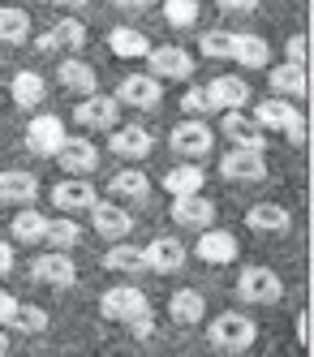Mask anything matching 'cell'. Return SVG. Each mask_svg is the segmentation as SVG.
<instances>
[{
    "instance_id": "6da1fadb",
    "label": "cell",
    "mask_w": 314,
    "mask_h": 357,
    "mask_svg": "<svg viewBox=\"0 0 314 357\" xmlns=\"http://www.w3.org/2000/svg\"><path fill=\"white\" fill-rule=\"evenodd\" d=\"M99 314L108 323L129 327L134 336H151V301L138 284H112L99 297Z\"/></svg>"
},
{
    "instance_id": "7a4b0ae2",
    "label": "cell",
    "mask_w": 314,
    "mask_h": 357,
    "mask_svg": "<svg viewBox=\"0 0 314 357\" xmlns=\"http://www.w3.org/2000/svg\"><path fill=\"white\" fill-rule=\"evenodd\" d=\"M207 340H211V349H220V353H246L258 340V327H254V319H246L237 310H224V314H216L207 323Z\"/></svg>"
},
{
    "instance_id": "3957f363",
    "label": "cell",
    "mask_w": 314,
    "mask_h": 357,
    "mask_svg": "<svg viewBox=\"0 0 314 357\" xmlns=\"http://www.w3.org/2000/svg\"><path fill=\"white\" fill-rule=\"evenodd\" d=\"M168 146H172V151H177V155L186 160V164H198V160L211 155V146H216V130H211L207 121L186 116V121H177V125H172Z\"/></svg>"
},
{
    "instance_id": "277c9868",
    "label": "cell",
    "mask_w": 314,
    "mask_h": 357,
    "mask_svg": "<svg viewBox=\"0 0 314 357\" xmlns=\"http://www.w3.org/2000/svg\"><path fill=\"white\" fill-rule=\"evenodd\" d=\"M237 297H241L246 305H276V301L284 297V280H280L271 267L254 263V267H246V271L237 275Z\"/></svg>"
},
{
    "instance_id": "5b68a950",
    "label": "cell",
    "mask_w": 314,
    "mask_h": 357,
    "mask_svg": "<svg viewBox=\"0 0 314 357\" xmlns=\"http://www.w3.org/2000/svg\"><path fill=\"white\" fill-rule=\"evenodd\" d=\"M112 99L125 104V108L151 112V108H160V99H164V82L151 78V73H125V78L117 82V91H112Z\"/></svg>"
},
{
    "instance_id": "8992f818",
    "label": "cell",
    "mask_w": 314,
    "mask_h": 357,
    "mask_svg": "<svg viewBox=\"0 0 314 357\" xmlns=\"http://www.w3.org/2000/svg\"><path fill=\"white\" fill-rule=\"evenodd\" d=\"M151 69V78H160V82H186L194 78V56L186 52V47H177V43H164V47H151V52L142 56Z\"/></svg>"
},
{
    "instance_id": "52a82bcc",
    "label": "cell",
    "mask_w": 314,
    "mask_h": 357,
    "mask_svg": "<svg viewBox=\"0 0 314 357\" xmlns=\"http://www.w3.org/2000/svg\"><path fill=\"white\" fill-rule=\"evenodd\" d=\"M31 280L35 284H47V289H73L77 284V267H73V259L65 250H43L31 263Z\"/></svg>"
},
{
    "instance_id": "ba28073f",
    "label": "cell",
    "mask_w": 314,
    "mask_h": 357,
    "mask_svg": "<svg viewBox=\"0 0 314 357\" xmlns=\"http://www.w3.org/2000/svg\"><path fill=\"white\" fill-rule=\"evenodd\" d=\"M91 228H95L103 241H129V233H134V215L125 211V202L99 198L95 207H91Z\"/></svg>"
},
{
    "instance_id": "9c48e42d",
    "label": "cell",
    "mask_w": 314,
    "mask_h": 357,
    "mask_svg": "<svg viewBox=\"0 0 314 357\" xmlns=\"http://www.w3.org/2000/svg\"><path fill=\"white\" fill-rule=\"evenodd\" d=\"M73 121L77 125H82V130H117V125H121V104H117V99L112 95H82V104H77L73 108Z\"/></svg>"
},
{
    "instance_id": "30bf717a",
    "label": "cell",
    "mask_w": 314,
    "mask_h": 357,
    "mask_svg": "<svg viewBox=\"0 0 314 357\" xmlns=\"http://www.w3.org/2000/svg\"><path fill=\"white\" fill-rule=\"evenodd\" d=\"M220 176H224V181H237V185L267 181V160H263V151H241V146H232L228 155L220 160Z\"/></svg>"
},
{
    "instance_id": "8fae6325",
    "label": "cell",
    "mask_w": 314,
    "mask_h": 357,
    "mask_svg": "<svg viewBox=\"0 0 314 357\" xmlns=\"http://www.w3.org/2000/svg\"><path fill=\"white\" fill-rule=\"evenodd\" d=\"M207 91V104H211V112H241L250 104V82L246 78H232V73H224V78H211L202 86Z\"/></svg>"
},
{
    "instance_id": "7c38bea8",
    "label": "cell",
    "mask_w": 314,
    "mask_h": 357,
    "mask_svg": "<svg viewBox=\"0 0 314 357\" xmlns=\"http://www.w3.org/2000/svg\"><path fill=\"white\" fill-rule=\"evenodd\" d=\"M65 138H69L65 121L52 116V112H39V116H31V125H26V146H31L35 155H57Z\"/></svg>"
},
{
    "instance_id": "4fadbf2b",
    "label": "cell",
    "mask_w": 314,
    "mask_h": 357,
    "mask_svg": "<svg viewBox=\"0 0 314 357\" xmlns=\"http://www.w3.org/2000/svg\"><path fill=\"white\" fill-rule=\"evenodd\" d=\"M220 134L228 138V146H241V151L267 146V130H258L250 112H220Z\"/></svg>"
},
{
    "instance_id": "5bb4252c",
    "label": "cell",
    "mask_w": 314,
    "mask_h": 357,
    "mask_svg": "<svg viewBox=\"0 0 314 357\" xmlns=\"http://www.w3.org/2000/svg\"><path fill=\"white\" fill-rule=\"evenodd\" d=\"M142 259H147V271H155V275H177L181 267H186V245H181L177 237H155V241H147L142 245Z\"/></svg>"
},
{
    "instance_id": "9a60e30c",
    "label": "cell",
    "mask_w": 314,
    "mask_h": 357,
    "mask_svg": "<svg viewBox=\"0 0 314 357\" xmlns=\"http://www.w3.org/2000/svg\"><path fill=\"white\" fill-rule=\"evenodd\" d=\"M95 202H99V194H95L91 181H82V176H69V181H57V185H52V207L65 211V215L91 211Z\"/></svg>"
},
{
    "instance_id": "2e32d148",
    "label": "cell",
    "mask_w": 314,
    "mask_h": 357,
    "mask_svg": "<svg viewBox=\"0 0 314 357\" xmlns=\"http://www.w3.org/2000/svg\"><path fill=\"white\" fill-rule=\"evenodd\" d=\"M194 254H198V259L202 263H232V259H237V254H241V245H237V237H232L228 233V228H202V233H198V241H194Z\"/></svg>"
},
{
    "instance_id": "e0dca14e",
    "label": "cell",
    "mask_w": 314,
    "mask_h": 357,
    "mask_svg": "<svg viewBox=\"0 0 314 357\" xmlns=\"http://www.w3.org/2000/svg\"><path fill=\"white\" fill-rule=\"evenodd\" d=\"M52 160H57L69 176H91L99 168V146H91V138H65Z\"/></svg>"
},
{
    "instance_id": "ac0fdd59",
    "label": "cell",
    "mask_w": 314,
    "mask_h": 357,
    "mask_svg": "<svg viewBox=\"0 0 314 357\" xmlns=\"http://www.w3.org/2000/svg\"><path fill=\"white\" fill-rule=\"evenodd\" d=\"M151 146H155V138H151L147 125H117L112 138H108V151L117 160H147Z\"/></svg>"
},
{
    "instance_id": "d6986e66",
    "label": "cell",
    "mask_w": 314,
    "mask_h": 357,
    "mask_svg": "<svg viewBox=\"0 0 314 357\" xmlns=\"http://www.w3.org/2000/svg\"><path fill=\"white\" fill-rule=\"evenodd\" d=\"M87 43V26H82V17H61L57 22V26H52V31H43L39 35V52H77V47H82Z\"/></svg>"
},
{
    "instance_id": "ffe728a7",
    "label": "cell",
    "mask_w": 314,
    "mask_h": 357,
    "mask_svg": "<svg viewBox=\"0 0 314 357\" xmlns=\"http://www.w3.org/2000/svg\"><path fill=\"white\" fill-rule=\"evenodd\" d=\"M172 220L181 228H194V233H202V228L216 224V202L207 194H186V198H172Z\"/></svg>"
},
{
    "instance_id": "44dd1931",
    "label": "cell",
    "mask_w": 314,
    "mask_h": 357,
    "mask_svg": "<svg viewBox=\"0 0 314 357\" xmlns=\"http://www.w3.org/2000/svg\"><path fill=\"white\" fill-rule=\"evenodd\" d=\"M35 198H39L35 172H22V168L0 172V202H9V207H35Z\"/></svg>"
},
{
    "instance_id": "7402d4cb",
    "label": "cell",
    "mask_w": 314,
    "mask_h": 357,
    "mask_svg": "<svg viewBox=\"0 0 314 357\" xmlns=\"http://www.w3.org/2000/svg\"><path fill=\"white\" fill-rule=\"evenodd\" d=\"M241 69H267L271 65V43L254 31H232V56Z\"/></svg>"
},
{
    "instance_id": "603a6c76",
    "label": "cell",
    "mask_w": 314,
    "mask_h": 357,
    "mask_svg": "<svg viewBox=\"0 0 314 357\" xmlns=\"http://www.w3.org/2000/svg\"><path fill=\"white\" fill-rule=\"evenodd\" d=\"M57 82H61L65 91H73V95H95V91H99V73H95V65L82 61V56H65V61L57 65Z\"/></svg>"
},
{
    "instance_id": "cb8c5ba5",
    "label": "cell",
    "mask_w": 314,
    "mask_h": 357,
    "mask_svg": "<svg viewBox=\"0 0 314 357\" xmlns=\"http://www.w3.org/2000/svg\"><path fill=\"white\" fill-rule=\"evenodd\" d=\"M250 116H254V125H258V130H280V134H284V130H289V125H293L301 112H297V104H293V99H280V95H271V99H263V104H258Z\"/></svg>"
},
{
    "instance_id": "d4e9b609",
    "label": "cell",
    "mask_w": 314,
    "mask_h": 357,
    "mask_svg": "<svg viewBox=\"0 0 314 357\" xmlns=\"http://www.w3.org/2000/svg\"><path fill=\"white\" fill-rule=\"evenodd\" d=\"M9 95H13V104H17L22 112L39 108L43 99H47V82H43V73H35V69H17V73H13V82H9Z\"/></svg>"
},
{
    "instance_id": "484cf974",
    "label": "cell",
    "mask_w": 314,
    "mask_h": 357,
    "mask_svg": "<svg viewBox=\"0 0 314 357\" xmlns=\"http://www.w3.org/2000/svg\"><path fill=\"white\" fill-rule=\"evenodd\" d=\"M168 319L181 323V327L202 323V319H207V297H202L198 289H177V293L168 297Z\"/></svg>"
},
{
    "instance_id": "4316f807",
    "label": "cell",
    "mask_w": 314,
    "mask_h": 357,
    "mask_svg": "<svg viewBox=\"0 0 314 357\" xmlns=\"http://www.w3.org/2000/svg\"><path fill=\"white\" fill-rule=\"evenodd\" d=\"M267 86L280 99H306V65H271L267 69Z\"/></svg>"
},
{
    "instance_id": "83f0119b",
    "label": "cell",
    "mask_w": 314,
    "mask_h": 357,
    "mask_svg": "<svg viewBox=\"0 0 314 357\" xmlns=\"http://www.w3.org/2000/svg\"><path fill=\"white\" fill-rule=\"evenodd\" d=\"M103 267L117 271V275H142L147 259H142V245H129V241H112L103 250Z\"/></svg>"
},
{
    "instance_id": "f1b7e54d",
    "label": "cell",
    "mask_w": 314,
    "mask_h": 357,
    "mask_svg": "<svg viewBox=\"0 0 314 357\" xmlns=\"http://www.w3.org/2000/svg\"><path fill=\"white\" fill-rule=\"evenodd\" d=\"M160 185L172 194V198H186V194H202V185H207V172L198 168V164H177V168H168L164 176H160Z\"/></svg>"
},
{
    "instance_id": "f546056e",
    "label": "cell",
    "mask_w": 314,
    "mask_h": 357,
    "mask_svg": "<svg viewBox=\"0 0 314 357\" xmlns=\"http://www.w3.org/2000/svg\"><path fill=\"white\" fill-rule=\"evenodd\" d=\"M246 224L254 228V233H289L293 215L280 207V202H258V207L246 211Z\"/></svg>"
},
{
    "instance_id": "4dcf8cb0",
    "label": "cell",
    "mask_w": 314,
    "mask_h": 357,
    "mask_svg": "<svg viewBox=\"0 0 314 357\" xmlns=\"http://www.w3.org/2000/svg\"><path fill=\"white\" fill-rule=\"evenodd\" d=\"M108 47H112V56H121V61H142L151 52V39L138 26H117L108 35Z\"/></svg>"
},
{
    "instance_id": "1f68e13d",
    "label": "cell",
    "mask_w": 314,
    "mask_h": 357,
    "mask_svg": "<svg viewBox=\"0 0 314 357\" xmlns=\"http://www.w3.org/2000/svg\"><path fill=\"white\" fill-rule=\"evenodd\" d=\"M108 194L117 202H138V198L151 194V181H147V172H138V168H121L112 181H108Z\"/></svg>"
},
{
    "instance_id": "d6a6232c",
    "label": "cell",
    "mask_w": 314,
    "mask_h": 357,
    "mask_svg": "<svg viewBox=\"0 0 314 357\" xmlns=\"http://www.w3.org/2000/svg\"><path fill=\"white\" fill-rule=\"evenodd\" d=\"M43 228H47V215H39L35 207H17L9 233H13V241H22V245H43Z\"/></svg>"
},
{
    "instance_id": "836d02e7",
    "label": "cell",
    "mask_w": 314,
    "mask_h": 357,
    "mask_svg": "<svg viewBox=\"0 0 314 357\" xmlns=\"http://www.w3.org/2000/svg\"><path fill=\"white\" fill-rule=\"evenodd\" d=\"M77 241H82V228H77V220H69V215H57V220H47V228H43V245L47 250H73Z\"/></svg>"
},
{
    "instance_id": "e575fe53",
    "label": "cell",
    "mask_w": 314,
    "mask_h": 357,
    "mask_svg": "<svg viewBox=\"0 0 314 357\" xmlns=\"http://www.w3.org/2000/svg\"><path fill=\"white\" fill-rule=\"evenodd\" d=\"M9 327L22 331V336H39V331H47V310H43V305H31V301H17Z\"/></svg>"
},
{
    "instance_id": "d590c367",
    "label": "cell",
    "mask_w": 314,
    "mask_h": 357,
    "mask_svg": "<svg viewBox=\"0 0 314 357\" xmlns=\"http://www.w3.org/2000/svg\"><path fill=\"white\" fill-rule=\"evenodd\" d=\"M26 39H31V17L13 5H5L0 9V43H26Z\"/></svg>"
},
{
    "instance_id": "8d00e7d4",
    "label": "cell",
    "mask_w": 314,
    "mask_h": 357,
    "mask_svg": "<svg viewBox=\"0 0 314 357\" xmlns=\"http://www.w3.org/2000/svg\"><path fill=\"white\" fill-rule=\"evenodd\" d=\"M160 13H164V22L168 26H177V31H186V26H194L198 22V0H160Z\"/></svg>"
},
{
    "instance_id": "74e56055",
    "label": "cell",
    "mask_w": 314,
    "mask_h": 357,
    "mask_svg": "<svg viewBox=\"0 0 314 357\" xmlns=\"http://www.w3.org/2000/svg\"><path fill=\"white\" fill-rule=\"evenodd\" d=\"M198 52L211 61H228L232 56V31H202L198 35Z\"/></svg>"
},
{
    "instance_id": "f35d334b",
    "label": "cell",
    "mask_w": 314,
    "mask_h": 357,
    "mask_svg": "<svg viewBox=\"0 0 314 357\" xmlns=\"http://www.w3.org/2000/svg\"><path fill=\"white\" fill-rule=\"evenodd\" d=\"M181 112H190L194 121H202L207 112H211V104H207V91H202V86H186V91H181Z\"/></svg>"
},
{
    "instance_id": "ab89813d",
    "label": "cell",
    "mask_w": 314,
    "mask_h": 357,
    "mask_svg": "<svg viewBox=\"0 0 314 357\" xmlns=\"http://www.w3.org/2000/svg\"><path fill=\"white\" fill-rule=\"evenodd\" d=\"M306 35H293L289 43H284V61H289V65H306Z\"/></svg>"
},
{
    "instance_id": "60d3db41",
    "label": "cell",
    "mask_w": 314,
    "mask_h": 357,
    "mask_svg": "<svg viewBox=\"0 0 314 357\" xmlns=\"http://www.w3.org/2000/svg\"><path fill=\"white\" fill-rule=\"evenodd\" d=\"M216 5H220L224 13H254L258 0H216Z\"/></svg>"
},
{
    "instance_id": "b9f144b4",
    "label": "cell",
    "mask_w": 314,
    "mask_h": 357,
    "mask_svg": "<svg viewBox=\"0 0 314 357\" xmlns=\"http://www.w3.org/2000/svg\"><path fill=\"white\" fill-rule=\"evenodd\" d=\"M117 9H125V13H147V9H155L160 0H112Z\"/></svg>"
},
{
    "instance_id": "7bdbcfd3",
    "label": "cell",
    "mask_w": 314,
    "mask_h": 357,
    "mask_svg": "<svg viewBox=\"0 0 314 357\" xmlns=\"http://www.w3.org/2000/svg\"><path fill=\"white\" fill-rule=\"evenodd\" d=\"M13 310H17V297H9L5 289H0V327H9V319H13Z\"/></svg>"
},
{
    "instance_id": "ee69618b",
    "label": "cell",
    "mask_w": 314,
    "mask_h": 357,
    "mask_svg": "<svg viewBox=\"0 0 314 357\" xmlns=\"http://www.w3.org/2000/svg\"><path fill=\"white\" fill-rule=\"evenodd\" d=\"M284 138H289V142H293V146H306V121H301V116H297V121H293V125H289V130H284Z\"/></svg>"
},
{
    "instance_id": "f6af8a7d",
    "label": "cell",
    "mask_w": 314,
    "mask_h": 357,
    "mask_svg": "<svg viewBox=\"0 0 314 357\" xmlns=\"http://www.w3.org/2000/svg\"><path fill=\"white\" fill-rule=\"evenodd\" d=\"M9 271H13V245L0 241V275H9Z\"/></svg>"
},
{
    "instance_id": "bcb514c9",
    "label": "cell",
    "mask_w": 314,
    "mask_h": 357,
    "mask_svg": "<svg viewBox=\"0 0 314 357\" xmlns=\"http://www.w3.org/2000/svg\"><path fill=\"white\" fill-rule=\"evenodd\" d=\"M47 9H87V0H39Z\"/></svg>"
},
{
    "instance_id": "7dc6e473",
    "label": "cell",
    "mask_w": 314,
    "mask_h": 357,
    "mask_svg": "<svg viewBox=\"0 0 314 357\" xmlns=\"http://www.w3.org/2000/svg\"><path fill=\"white\" fill-rule=\"evenodd\" d=\"M297 340L310 344V314H297Z\"/></svg>"
},
{
    "instance_id": "c3c4849f",
    "label": "cell",
    "mask_w": 314,
    "mask_h": 357,
    "mask_svg": "<svg viewBox=\"0 0 314 357\" xmlns=\"http://www.w3.org/2000/svg\"><path fill=\"white\" fill-rule=\"evenodd\" d=\"M5 353H9V331L0 327V357H5Z\"/></svg>"
}]
</instances>
